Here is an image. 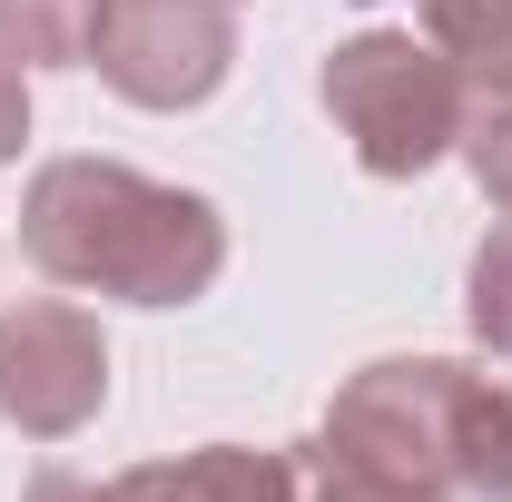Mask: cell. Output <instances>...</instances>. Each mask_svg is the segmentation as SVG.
<instances>
[{
	"mask_svg": "<svg viewBox=\"0 0 512 502\" xmlns=\"http://www.w3.org/2000/svg\"><path fill=\"white\" fill-rule=\"evenodd\" d=\"M119 502H296V453H256V443H197L119 473Z\"/></svg>",
	"mask_w": 512,
	"mask_h": 502,
	"instance_id": "obj_6",
	"label": "cell"
},
{
	"mask_svg": "<svg viewBox=\"0 0 512 502\" xmlns=\"http://www.w3.org/2000/svg\"><path fill=\"white\" fill-rule=\"evenodd\" d=\"M414 10H424V40L473 79V99L512 89V0H414Z\"/></svg>",
	"mask_w": 512,
	"mask_h": 502,
	"instance_id": "obj_7",
	"label": "cell"
},
{
	"mask_svg": "<svg viewBox=\"0 0 512 502\" xmlns=\"http://www.w3.org/2000/svg\"><path fill=\"white\" fill-rule=\"evenodd\" d=\"M109 404V335L69 296H20L0 315V424L30 443H69Z\"/></svg>",
	"mask_w": 512,
	"mask_h": 502,
	"instance_id": "obj_5",
	"label": "cell"
},
{
	"mask_svg": "<svg viewBox=\"0 0 512 502\" xmlns=\"http://www.w3.org/2000/svg\"><path fill=\"white\" fill-rule=\"evenodd\" d=\"M89 69L128 109H197L237 69V10L227 0H99Z\"/></svg>",
	"mask_w": 512,
	"mask_h": 502,
	"instance_id": "obj_4",
	"label": "cell"
},
{
	"mask_svg": "<svg viewBox=\"0 0 512 502\" xmlns=\"http://www.w3.org/2000/svg\"><path fill=\"white\" fill-rule=\"evenodd\" d=\"M20 247L69 296L197 306L227 276V217L197 188L138 178L119 158H50L20 197Z\"/></svg>",
	"mask_w": 512,
	"mask_h": 502,
	"instance_id": "obj_1",
	"label": "cell"
},
{
	"mask_svg": "<svg viewBox=\"0 0 512 502\" xmlns=\"http://www.w3.org/2000/svg\"><path fill=\"white\" fill-rule=\"evenodd\" d=\"M316 434L394 483L512 502V384L463 355H375L365 375L335 384Z\"/></svg>",
	"mask_w": 512,
	"mask_h": 502,
	"instance_id": "obj_2",
	"label": "cell"
},
{
	"mask_svg": "<svg viewBox=\"0 0 512 502\" xmlns=\"http://www.w3.org/2000/svg\"><path fill=\"white\" fill-rule=\"evenodd\" d=\"M99 40V0H0V60L10 69H79Z\"/></svg>",
	"mask_w": 512,
	"mask_h": 502,
	"instance_id": "obj_8",
	"label": "cell"
},
{
	"mask_svg": "<svg viewBox=\"0 0 512 502\" xmlns=\"http://www.w3.org/2000/svg\"><path fill=\"white\" fill-rule=\"evenodd\" d=\"M20 502H119V483H89V473H69V463H40Z\"/></svg>",
	"mask_w": 512,
	"mask_h": 502,
	"instance_id": "obj_12",
	"label": "cell"
},
{
	"mask_svg": "<svg viewBox=\"0 0 512 502\" xmlns=\"http://www.w3.org/2000/svg\"><path fill=\"white\" fill-rule=\"evenodd\" d=\"M296 502H453V493H424V483H394L375 463L335 453V443H296Z\"/></svg>",
	"mask_w": 512,
	"mask_h": 502,
	"instance_id": "obj_9",
	"label": "cell"
},
{
	"mask_svg": "<svg viewBox=\"0 0 512 502\" xmlns=\"http://www.w3.org/2000/svg\"><path fill=\"white\" fill-rule=\"evenodd\" d=\"M463 168H473V188L512 217V89H483V99H473V119H463Z\"/></svg>",
	"mask_w": 512,
	"mask_h": 502,
	"instance_id": "obj_11",
	"label": "cell"
},
{
	"mask_svg": "<svg viewBox=\"0 0 512 502\" xmlns=\"http://www.w3.org/2000/svg\"><path fill=\"white\" fill-rule=\"evenodd\" d=\"M20 138H30V79L0 60V168L20 158Z\"/></svg>",
	"mask_w": 512,
	"mask_h": 502,
	"instance_id": "obj_13",
	"label": "cell"
},
{
	"mask_svg": "<svg viewBox=\"0 0 512 502\" xmlns=\"http://www.w3.org/2000/svg\"><path fill=\"white\" fill-rule=\"evenodd\" d=\"M463 325L483 355H512V217L473 247V276H463Z\"/></svg>",
	"mask_w": 512,
	"mask_h": 502,
	"instance_id": "obj_10",
	"label": "cell"
},
{
	"mask_svg": "<svg viewBox=\"0 0 512 502\" xmlns=\"http://www.w3.org/2000/svg\"><path fill=\"white\" fill-rule=\"evenodd\" d=\"M325 119L355 138V158L375 178H424L434 158L463 148V119H473V79L414 40V30H355L325 50V79H316Z\"/></svg>",
	"mask_w": 512,
	"mask_h": 502,
	"instance_id": "obj_3",
	"label": "cell"
}]
</instances>
